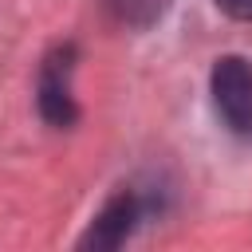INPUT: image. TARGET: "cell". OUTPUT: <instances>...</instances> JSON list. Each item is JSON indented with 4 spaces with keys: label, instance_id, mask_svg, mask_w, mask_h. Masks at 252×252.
<instances>
[{
    "label": "cell",
    "instance_id": "obj_1",
    "mask_svg": "<svg viewBox=\"0 0 252 252\" xmlns=\"http://www.w3.org/2000/svg\"><path fill=\"white\" fill-rule=\"evenodd\" d=\"M209 91H213L217 118L232 134L252 138V63L240 55H220L213 63Z\"/></svg>",
    "mask_w": 252,
    "mask_h": 252
},
{
    "label": "cell",
    "instance_id": "obj_2",
    "mask_svg": "<svg viewBox=\"0 0 252 252\" xmlns=\"http://www.w3.org/2000/svg\"><path fill=\"white\" fill-rule=\"evenodd\" d=\"M71 71H75V47H55L39 67V114L67 130L79 118L75 94H71Z\"/></svg>",
    "mask_w": 252,
    "mask_h": 252
},
{
    "label": "cell",
    "instance_id": "obj_3",
    "mask_svg": "<svg viewBox=\"0 0 252 252\" xmlns=\"http://www.w3.org/2000/svg\"><path fill=\"white\" fill-rule=\"evenodd\" d=\"M142 217H146V201H142L134 189H122V193H114V197L102 205V213L91 220L83 244H87V248H118V244L138 228Z\"/></svg>",
    "mask_w": 252,
    "mask_h": 252
},
{
    "label": "cell",
    "instance_id": "obj_4",
    "mask_svg": "<svg viewBox=\"0 0 252 252\" xmlns=\"http://www.w3.org/2000/svg\"><path fill=\"white\" fill-rule=\"evenodd\" d=\"M114 16L122 24H134V28H150L154 20H161V12L169 8V0H110Z\"/></svg>",
    "mask_w": 252,
    "mask_h": 252
},
{
    "label": "cell",
    "instance_id": "obj_5",
    "mask_svg": "<svg viewBox=\"0 0 252 252\" xmlns=\"http://www.w3.org/2000/svg\"><path fill=\"white\" fill-rule=\"evenodd\" d=\"M217 8L232 20H252V0H217Z\"/></svg>",
    "mask_w": 252,
    "mask_h": 252
}]
</instances>
